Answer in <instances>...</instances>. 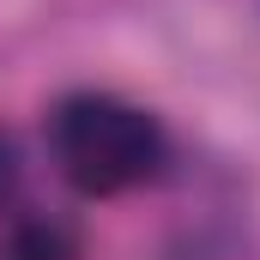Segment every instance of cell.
<instances>
[{
  "instance_id": "1",
  "label": "cell",
  "mask_w": 260,
  "mask_h": 260,
  "mask_svg": "<svg viewBox=\"0 0 260 260\" xmlns=\"http://www.w3.org/2000/svg\"><path fill=\"white\" fill-rule=\"evenodd\" d=\"M43 133L55 176L79 200H121L170 164V127L121 91H67Z\"/></svg>"
},
{
  "instance_id": "2",
  "label": "cell",
  "mask_w": 260,
  "mask_h": 260,
  "mask_svg": "<svg viewBox=\"0 0 260 260\" xmlns=\"http://www.w3.org/2000/svg\"><path fill=\"white\" fill-rule=\"evenodd\" d=\"M0 260H85V236L61 212H18L0 230Z\"/></svg>"
},
{
  "instance_id": "3",
  "label": "cell",
  "mask_w": 260,
  "mask_h": 260,
  "mask_svg": "<svg viewBox=\"0 0 260 260\" xmlns=\"http://www.w3.org/2000/svg\"><path fill=\"white\" fill-rule=\"evenodd\" d=\"M18 176H24V164H18V145L0 133V212L12 206V194H18Z\"/></svg>"
}]
</instances>
